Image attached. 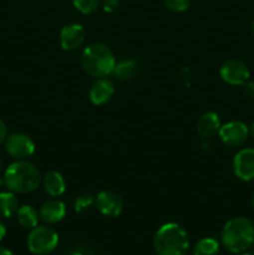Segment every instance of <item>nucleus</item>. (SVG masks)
Masks as SVG:
<instances>
[{
	"instance_id": "b1692460",
	"label": "nucleus",
	"mask_w": 254,
	"mask_h": 255,
	"mask_svg": "<svg viewBox=\"0 0 254 255\" xmlns=\"http://www.w3.org/2000/svg\"><path fill=\"white\" fill-rule=\"evenodd\" d=\"M69 255H95V254L92 253L89 248H86V247L76 246L72 249H70Z\"/></svg>"
},
{
	"instance_id": "f3484780",
	"label": "nucleus",
	"mask_w": 254,
	"mask_h": 255,
	"mask_svg": "<svg viewBox=\"0 0 254 255\" xmlns=\"http://www.w3.org/2000/svg\"><path fill=\"white\" fill-rule=\"evenodd\" d=\"M16 218L20 226L24 227V228L32 229L37 226V223H39L40 216L39 212H37L34 207L21 206L17 209Z\"/></svg>"
},
{
	"instance_id": "20e7f679",
	"label": "nucleus",
	"mask_w": 254,
	"mask_h": 255,
	"mask_svg": "<svg viewBox=\"0 0 254 255\" xmlns=\"http://www.w3.org/2000/svg\"><path fill=\"white\" fill-rule=\"evenodd\" d=\"M116 65L114 52L106 45L95 42L84 49L81 54V66L87 75L96 79L112 74Z\"/></svg>"
},
{
	"instance_id": "c756f323",
	"label": "nucleus",
	"mask_w": 254,
	"mask_h": 255,
	"mask_svg": "<svg viewBox=\"0 0 254 255\" xmlns=\"http://www.w3.org/2000/svg\"><path fill=\"white\" fill-rule=\"evenodd\" d=\"M236 255H254V254L253 253H246V252H243V253H238Z\"/></svg>"
},
{
	"instance_id": "9b49d317",
	"label": "nucleus",
	"mask_w": 254,
	"mask_h": 255,
	"mask_svg": "<svg viewBox=\"0 0 254 255\" xmlns=\"http://www.w3.org/2000/svg\"><path fill=\"white\" fill-rule=\"evenodd\" d=\"M85 41V29L81 24H69L60 31V45L65 51L80 49Z\"/></svg>"
},
{
	"instance_id": "a878e982",
	"label": "nucleus",
	"mask_w": 254,
	"mask_h": 255,
	"mask_svg": "<svg viewBox=\"0 0 254 255\" xmlns=\"http://www.w3.org/2000/svg\"><path fill=\"white\" fill-rule=\"evenodd\" d=\"M7 137V127L5 125V122L0 119V146L5 142Z\"/></svg>"
},
{
	"instance_id": "39448f33",
	"label": "nucleus",
	"mask_w": 254,
	"mask_h": 255,
	"mask_svg": "<svg viewBox=\"0 0 254 255\" xmlns=\"http://www.w3.org/2000/svg\"><path fill=\"white\" fill-rule=\"evenodd\" d=\"M59 246V234L52 227L36 226L27 237V248L35 255H49Z\"/></svg>"
},
{
	"instance_id": "1a4fd4ad",
	"label": "nucleus",
	"mask_w": 254,
	"mask_h": 255,
	"mask_svg": "<svg viewBox=\"0 0 254 255\" xmlns=\"http://www.w3.org/2000/svg\"><path fill=\"white\" fill-rule=\"evenodd\" d=\"M95 206L97 211L105 217L115 218L121 214L124 209V201L114 191H101L95 198Z\"/></svg>"
},
{
	"instance_id": "72a5a7b5",
	"label": "nucleus",
	"mask_w": 254,
	"mask_h": 255,
	"mask_svg": "<svg viewBox=\"0 0 254 255\" xmlns=\"http://www.w3.org/2000/svg\"><path fill=\"white\" fill-rule=\"evenodd\" d=\"M252 249H253V254H254V241H253V243H252V247H251Z\"/></svg>"
},
{
	"instance_id": "bb28decb",
	"label": "nucleus",
	"mask_w": 254,
	"mask_h": 255,
	"mask_svg": "<svg viewBox=\"0 0 254 255\" xmlns=\"http://www.w3.org/2000/svg\"><path fill=\"white\" fill-rule=\"evenodd\" d=\"M5 236H6V227H5V224L0 221V241H2Z\"/></svg>"
},
{
	"instance_id": "dca6fc26",
	"label": "nucleus",
	"mask_w": 254,
	"mask_h": 255,
	"mask_svg": "<svg viewBox=\"0 0 254 255\" xmlns=\"http://www.w3.org/2000/svg\"><path fill=\"white\" fill-rule=\"evenodd\" d=\"M137 70H138L137 62L132 59H126L116 62L112 74L120 81H128V80L133 79L136 76Z\"/></svg>"
},
{
	"instance_id": "423d86ee",
	"label": "nucleus",
	"mask_w": 254,
	"mask_h": 255,
	"mask_svg": "<svg viewBox=\"0 0 254 255\" xmlns=\"http://www.w3.org/2000/svg\"><path fill=\"white\" fill-rule=\"evenodd\" d=\"M222 80L232 86H243L251 77L248 65L238 59H231L223 62L219 69Z\"/></svg>"
},
{
	"instance_id": "cd10ccee",
	"label": "nucleus",
	"mask_w": 254,
	"mask_h": 255,
	"mask_svg": "<svg viewBox=\"0 0 254 255\" xmlns=\"http://www.w3.org/2000/svg\"><path fill=\"white\" fill-rule=\"evenodd\" d=\"M0 255H12V252L5 247H0Z\"/></svg>"
},
{
	"instance_id": "4be33fe9",
	"label": "nucleus",
	"mask_w": 254,
	"mask_h": 255,
	"mask_svg": "<svg viewBox=\"0 0 254 255\" xmlns=\"http://www.w3.org/2000/svg\"><path fill=\"white\" fill-rule=\"evenodd\" d=\"M164 5L173 12H183L188 10L191 0H164Z\"/></svg>"
},
{
	"instance_id": "c85d7f7f",
	"label": "nucleus",
	"mask_w": 254,
	"mask_h": 255,
	"mask_svg": "<svg viewBox=\"0 0 254 255\" xmlns=\"http://www.w3.org/2000/svg\"><path fill=\"white\" fill-rule=\"evenodd\" d=\"M249 136L254 139V122L249 126Z\"/></svg>"
},
{
	"instance_id": "ddd939ff",
	"label": "nucleus",
	"mask_w": 254,
	"mask_h": 255,
	"mask_svg": "<svg viewBox=\"0 0 254 255\" xmlns=\"http://www.w3.org/2000/svg\"><path fill=\"white\" fill-rule=\"evenodd\" d=\"M114 84L110 80L101 77V79H97L92 84L91 89L89 91V97L92 104L97 105V106H101V105H105L106 102H109L112 99V96H114Z\"/></svg>"
},
{
	"instance_id": "f03ea898",
	"label": "nucleus",
	"mask_w": 254,
	"mask_h": 255,
	"mask_svg": "<svg viewBox=\"0 0 254 255\" xmlns=\"http://www.w3.org/2000/svg\"><path fill=\"white\" fill-rule=\"evenodd\" d=\"M4 183L14 193H31L41 183V174L31 162L20 159L7 167L4 173Z\"/></svg>"
},
{
	"instance_id": "9d476101",
	"label": "nucleus",
	"mask_w": 254,
	"mask_h": 255,
	"mask_svg": "<svg viewBox=\"0 0 254 255\" xmlns=\"http://www.w3.org/2000/svg\"><path fill=\"white\" fill-rule=\"evenodd\" d=\"M233 172L241 181L254 179V148H242L233 158Z\"/></svg>"
},
{
	"instance_id": "5701e85b",
	"label": "nucleus",
	"mask_w": 254,
	"mask_h": 255,
	"mask_svg": "<svg viewBox=\"0 0 254 255\" xmlns=\"http://www.w3.org/2000/svg\"><path fill=\"white\" fill-rule=\"evenodd\" d=\"M101 4L106 12H115L119 7L120 1L119 0H101Z\"/></svg>"
},
{
	"instance_id": "0eeeda50",
	"label": "nucleus",
	"mask_w": 254,
	"mask_h": 255,
	"mask_svg": "<svg viewBox=\"0 0 254 255\" xmlns=\"http://www.w3.org/2000/svg\"><path fill=\"white\" fill-rule=\"evenodd\" d=\"M5 149L7 154L16 161L26 159L35 152V143L31 137L25 133H12L5 139Z\"/></svg>"
},
{
	"instance_id": "f704fd0d",
	"label": "nucleus",
	"mask_w": 254,
	"mask_h": 255,
	"mask_svg": "<svg viewBox=\"0 0 254 255\" xmlns=\"http://www.w3.org/2000/svg\"><path fill=\"white\" fill-rule=\"evenodd\" d=\"M0 171H1V159H0Z\"/></svg>"
},
{
	"instance_id": "7ed1b4c3",
	"label": "nucleus",
	"mask_w": 254,
	"mask_h": 255,
	"mask_svg": "<svg viewBox=\"0 0 254 255\" xmlns=\"http://www.w3.org/2000/svg\"><path fill=\"white\" fill-rule=\"evenodd\" d=\"M153 249L157 255H187L189 237L179 224L166 223L154 234Z\"/></svg>"
},
{
	"instance_id": "6e6552de",
	"label": "nucleus",
	"mask_w": 254,
	"mask_h": 255,
	"mask_svg": "<svg viewBox=\"0 0 254 255\" xmlns=\"http://www.w3.org/2000/svg\"><path fill=\"white\" fill-rule=\"evenodd\" d=\"M219 138L228 147H241L249 137V126L242 121H231L222 125L219 128Z\"/></svg>"
},
{
	"instance_id": "2eb2a0df",
	"label": "nucleus",
	"mask_w": 254,
	"mask_h": 255,
	"mask_svg": "<svg viewBox=\"0 0 254 255\" xmlns=\"http://www.w3.org/2000/svg\"><path fill=\"white\" fill-rule=\"evenodd\" d=\"M42 186L45 192L52 198L62 196L66 191V183L62 174L57 171H50L42 177Z\"/></svg>"
},
{
	"instance_id": "f257e3e1",
	"label": "nucleus",
	"mask_w": 254,
	"mask_h": 255,
	"mask_svg": "<svg viewBox=\"0 0 254 255\" xmlns=\"http://www.w3.org/2000/svg\"><path fill=\"white\" fill-rule=\"evenodd\" d=\"M253 241L254 224L247 217H234L229 219L222 229V246L233 254L248 251Z\"/></svg>"
},
{
	"instance_id": "f8f14e48",
	"label": "nucleus",
	"mask_w": 254,
	"mask_h": 255,
	"mask_svg": "<svg viewBox=\"0 0 254 255\" xmlns=\"http://www.w3.org/2000/svg\"><path fill=\"white\" fill-rule=\"evenodd\" d=\"M39 216L45 223L56 224L61 222L66 216V207L64 202L59 201L57 198L49 199L40 207Z\"/></svg>"
},
{
	"instance_id": "a211bd4d",
	"label": "nucleus",
	"mask_w": 254,
	"mask_h": 255,
	"mask_svg": "<svg viewBox=\"0 0 254 255\" xmlns=\"http://www.w3.org/2000/svg\"><path fill=\"white\" fill-rule=\"evenodd\" d=\"M17 209H19V202L14 192H1L0 193V216L4 218H10L17 213Z\"/></svg>"
},
{
	"instance_id": "aec40b11",
	"label": "nucleus",
	"mask_w": 254,
	"mask_h": 255,
	"mask_svg": "<svg viewBox=\"0 0 254 255\" xmlns=\"http://www.w3.org/2000/svg\"><path fill=\"white\" fill-rule=\"evenodd\" d=\"M72 4L82 14H92L99 9L101 0H72Z\"/></svg>"
},
{
	"instance_id": "6ab92c4d",
	"label": "nucleus",
	"mask_w": 254,
	"mask_h": 255,
	"mask_svg": "<svg viewBox=\"0 0 254 255\" xmlns=\"http://www.w3.org/2000/svg\"><path fill=\"white\" fill-rule=\"evenodd\" d=\"M219 242L214 238H203L197 242L193 255H218Z\"/></svg>"
},
{
	"instance_id": "393cba45",
	"label": "nucleus",
	"mask_w": 254,
	"mask_h": 255,
	"mask_svg": "<svg viewBox=\"0 0 254 255\" xmlns=\"http://www.w3.org/2000/svg\"><path fill=\"white\" fill-rule=\"evenodd\" d=\"M243 91H244V94H246L247 97L254 100V81L248 80V81L243 85Z\"/></svg>"
},
{
	"instance_id": "2f4dec72",
	"label": "nucleus",
	"mask_w": 254,
	"mask_h": 255,
	"mask_svg": "<svg viewBox=\"0 0 254 255\" xmlns=\"http://www.w3.org/2000/svg\"><path fill=\"white\" fill-rule=\"evenodd\" d=\"M252 207H253V209H254V193H253V196H252Z\"/></svg>"
},
{
	"instance_id": "7c9ffc66",
	"label": "nucleus",
	"mask_w": 254,
	"mask_h": 255,
	"mask_svg": "<svg viewBox=\"0 0 254 255\" xmlns=\"http://www.w3.org/2000/svg\"><path fill=\"white\" fill-rule=\"evenodd\" d=\"M252 32H253V35H254V20H253V21H252Z\"/></svg>"
},
{
	"instance_id": "4468645a",
	"label": "nucleus",
	"mask_w": 254,
	"mask_h": 255,
	"mask_svg": "<svg viewBox=\"0 0 254 255\" xmlns=\"http://www.w3.org/2000/svg\"><path fill=\"white\" fill-rule=\"evenodd\" d=\"M221 119L218 114L213 111H208L199 117L197 122V132L203 139H211L216 136L221 128Z\"/></svg>"
},
{
	"instance_id": "412c9836",
	"label": "nucleus",
	"mask_w": 254,
	"mask_h": 255,
	"mask_svg": "<svg viewBox=\"0 0 254 255\" xmlns=\"http://www.w3.org/2000/svg\"><path fill=\"white\" fill-rule=\"evenodd\" d=\"M95 203V197L92 194H81V196L77 197L74 202V209L76 213H84L87 209H90L92 207V204Z\"/></svg>"
},
{
	"instance_id": "473e14b6",
	"label": "nucleus",
	"mask_w": 254,
	"mask_h": 255,
	"mask_svg": "<svg viewBox=\"0 0 254 255\" xmlns=\"http://www.w3.org/2000/svg\"><path fill=\"white\" fill-rule=\"evenodd\" d=\"M2 184H4V179H2V178H0V187H1Z\"/></svg>"
}]
</instances>
